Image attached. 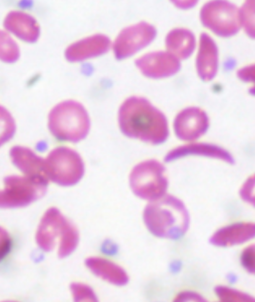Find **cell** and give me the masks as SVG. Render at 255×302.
I'll list each match as a JSON object with an SVG mask.
<instances>
[{
	"mask_svg": "<svg viewBox=\"0 0 255 302\" xmlns=\"http://www.w3.org/2000/svg\"><path fill=\"white\" fill-rule=\"evenodd\" d=\"M215 292L222 302H255V298L247 294L225 286H217Z\"/></svg>",
	"mask_w": 255,
	"mask_h": 302,
	"instance_id": "d6986e66",
	"label": "cell"
},
{
	"mask_svg": "<svg viewBox=\"0 0 255 302\" xmlns=\"http://www.w3.org/2000/svg\"><path fill=\"white\" fill-rule=\"evenodd\" d=\"M208 127V119L204 112L189 108L180 113L174 122L175 134L184 141H193L200 137Z\"/></svg>",
	"mask_w": 255,
	"mask_h": 302,
	"instance_id": "9c48e42d",
	"label": "cell"
},
{
	"mask_svg": "<svg viewBox=\"0 0 255 302\" xmlns=\"http://www.w3.org/2000/svg\"><path fill=\"white\" fill-rule=\"evenodd\" d=\"M201 18L205 26L222 37L236 34L242 26L240 9L225 0L207 3L202 10Z\"/></svg>",
	"mask_w": 255,
	"mask_h": 302,
	"instance_id": "52a82bcc",
	"label": "cell"
},
{
	"mask_svg": "<svg viewBox=\"0 0 255 302\" xmlns=\"http://www.w3.org/2000/svg\"><path fill=\"white\" fill-rule=\"evenodd\" d=\"M48 182L26 175L6 176L0 193V206L11 208L28 205L45 194Z\"/></svg>",
	"mask_w": 255,
	"mask_h": 302,
	"instance_id": "277c9868",
	"label": "cell"
},
{
	"mask_svg": "<svg viewBox=\"0 0 255 302\" xmlns=\"http://www.w3.org/2000/svg\"><path fill=\"white\" fill-rule=\"evenodd\" d=\"M181 268V263L179 261H175L170 265V270L172 273L179 272Z\"/></svg>",
	"mask_w": 255,
	"mask_h": 302,
	"instance_id": "484cf974",
	"label": "cell"
},
{
	"mask_svg": "<svg viewBox=\"0 0 255 302\" xmlns=\"http://www.w3.org/2000/svg\"><path fill=\"white\" fill-rule=\"evenodd\" d=\"M143 218L153 235L177 240L188 229L190 218L184 203L177 197L166 195L151 201L145 207Z\"/></svg>",
	"mask_w": 255,
	"mask_h": 302,
	"instance_id": "7a4b0ae2",
	"label": "cell"
},
{
	"mask_svg": "<svg viewBox=\"0 0 255 302\" xmlns=\"http://www.w3.org/2000/svg\"><path fill=\"white\" fill-rule=\"evenodd\" d=\"M4 26L7 30L26 42H34L39 35V26L36 20L22 11L9 12L4 19Z\"/></svg>",
	"mask_w": 255,
	"mask_h": 302,
	"instance_id": "4fadbf2b",
	"label": "cell"
},
{
	"mask_svg": "<svg viewBox=\"0 0 255 302\" xmlns=\"http://www.w3.org/2000/svg\"><path fill=\"white\" fill-rule=\"evenodd\" d=\"M11 246L10 238L7 231L2 227L0 230V258H4L10 251Z\"/></svg>",
	"mask_w": 255,
	"mask_h": 302,
	"instance_id": "7402d4cb",
	"label": "cell"
},
{
	"mask_svg": "<svg viewBox=\"0 0 255 302\" xmlns=\"http://www.w3.org/2000/svg\"><path fill=\"white\" fill-rule=\"evenodd\" d=\"M9 155L13 164L25 175L49 181L45 159L30 149L19 146L13 147Z\"/></svg>",
	"mask_w": 255,
	"mask_h": 302,
	"instance_id": "30bf717a",
	"label": "cell"
},
{
	"mask_svg": "<svg viewBox=\"0 0 255 302\" xmlns=\"http://www.w3.org/2000/svg\"><path fill=\"white\" fill-rule=\"evenodd\" d=\"M119 123L126 136L153 145L162 143L168 136L164 115L141 98H131L122 105Z\"/></svg>",
	"mask_w": 255,
	"mask_h": 302,
	"instance_id": "6da1fadb",
	"label": "cell"
},
{
	"mask_svg": "<svg viewBox=\"0 0 255 302\" xmlns=\"http://www.w3.org/2000/svg\"><path fill=\"white\" fill-rule=\"evenodd\" d=\"M70 291L75 302H96L97 298L93 290L88 285L74 283L70 285Z\"/></svg>",
	"mask_w": 255,
	"mask_h": 302,
	"instance_id": "ffe728a7",
	"label": "cell"
},
{
	"mask_svg": "<svg viewBox=\"0 0 255 302\" xmlns=\"http://www.w3.org/2000/svg\"><path fill=\"white\" fill-rule=\"evenodd\" d=\"M118 250L117 245L111 241L106 242L103 247L104 251L110 255L115 254Z\"/></svg>",
	"mask_w": 255,
	"mask_h": 302,
	"instance_id": "d4e9b609",
	"label": "cell"
},
{
	"mask_svg": "<svg viewBox=\"0 0 255 302\" xmlns=\"http://www.w3.org/2000/svg\"><path fill=\"white\" fill-rule=\"evenodd\" d=\"M241 261L243 266L247 271L255 274V244L244 250L241 254Z\"/></svg>",
	"mask_w": 255,
	"mask_h": 302,
	"instance_id": "44dd1931",
	"label": "cell"
},
{
	"mask_svg": "<svg viewBox=\"0 0 255 302\" xmlns=\"http://www.w3.org/2000/svg\"><path fill=\"white\" fill-rule=\"evenodd\" d=\"M79 239L77 229L68 220L59 241L58 249L59 257L63 258L70 255L77 246Z\"/></svg>",
	"mask_w": 255,
	"mask_h": 302,
	"instance_id": "2e32d148",
	"label": "cell"
},
{
	"mask_svg": "<svg viewBox=\"0 0 255 302\" xmlns=\"http://www.w3.org/2000/svg\"><path fill=\"white\" fill-rule=\"evenodd\" d=\"M49 180L64 186L76 184L84 173V165L80 155L65 147L53 150L45 159Z\"/></svg>",
	"mask_w": 255,
	"mask_h": 302,
	"instance_id": "8992f818",
	"label": "cell"
},
{
	"mask_svg": "<svg viewBox=\"0 0 255 302\" xmlns=\"http://www.w3.org/2000/svg\"><path fill=\"white\" fill-rule=\"evenodd\" d=\"M165 168L155 160H148L136 165L129 176L133 193L141 198L151 201L165 195L168 182Z\"/></svg>",
	"mask_w": 255,
	"mask_h": 302,
	"instance_id": "5b68a950",
	"label": "cell"
},
{
	"mask_svg": "<svg viewBox=\"0 0 255 302\" xmlns=\"http://www.w3.org/2000/svg\"><path fill=\"white\" fill-rule=\"evenodd\" d=\"M85 265L94 275L113 285L123 286L128 282V277L125 271L107 259L91 257L86 260Z\"/></svg>",
	"mask_w": 255,
	"mask_h": 302,
	"instance_id": "5bb4252c",
	"label": "cell"
},
{
	"mask_svg": "<svg viewBox=\"0 0 255 302\" xmlns=\"http://www.w3.org/2000/svg\"><path fill=\"white\" fill-rule=\"evenodd\" d=\"M68 220L55 207L47 209L38 226L35 239L39 247L45 251L52 250L59 241Z\"/></svg>",
	"mask_w": 255,
	"mask_h": 302,
	"instance_id": "ba28073f",
	"label": "cell"
},
{
	"mask_svg": "<svg viewBox=\"0 0 255 302\" xmlns=\"http://www.w3.org/2000/svg\"><path fill=\"white\" fill-rule=\"evenodd\" d=\"M242 25L246 33L255 39V0H247L240 9Z\"/></svg>",
	"mask_w": 255,
	"mask_h": 302,
	"instance_id": "ac0fdd59",
	"label": "cell"
},
{
	"mask_svg": "<svg viewBox=\"0 0 255 302\" xmlns=\"http://www.w3.org/2000/svg\"><path fill=\"white\" fill-rule=\"evenodd\" d=\"M176 302H205L204 298L199 294L192 291H184L179 293L175 298Z\"/></svg>",
	"mask_w": 255,
	"mask_h": 302,
	"instance_id": "cb8c5ba5",
	"label": "cell"
},
{
	"mask_svg": "<svg viewBox=\"0 0 255 302\" xmlns=\"http://www.w3.org/2000/svg\"><path fill=\"white\" fill-rule=\"evenodd\" d=\"M1 60L7 63L15 61L19 55L18 47L5 32L0 31V51Z\"/></svg>",
	"mask_w": 255,
	"mask_h": 302,
	"instance_id": "e0dca14e",
	"label": "cell"
},
{
	"mask_svg": "<svg viewBox=\"0 0 255 302\" xmlns=\"http://www.w3.org/2000/svg\"><path fill=\"white\" fill-rule=\"evenodd\" d=\"M241 195L244 200L255 206V181L246 184L241 190Z\"/></svg>",
	"mask_w": 255,
	"mask_h": 302,
	"instance_id": "603a6c76",
	"label": "cell"
},
{
	"mask_svg": "<svg viewBox=\"0 0 255 302\" xmlns=\"http://www.w3.org/2000/svg\"><path fill=\"white\" fill-rule=\"evenodd\" d=\"M218 49L214 41L207 35L203 34L198 58V68L200 75L206 80L212 79L218 69Z\"/></svg>",
	"mask_w": 255,
	"mask_h": 302,
	"instance_id": "9a60e30c",
	"label": "cell"
},
{
	"mask_svg": "<svg viewBox=\"0 0 255 302\" xmlns=\"http://www.w3.org/2000/svg\"><path fill=\"white\" fill-rule=\"evenodd\" d=\"M48 128L57 139L76 143L87 136L90 121L82 105L75 101L68 100L58 104L50 111Z\"/></svg>",
	"mask_w": 255,
	"mask_h": 302,
	"instance_id": "3957f363",
	"label": "cell"
},
{
	"mask_svg": "<svg viewBox=\"0 0 255 302\" xmlns=\"http://www.w3.org/2000/svg\"><path fill=\"white\" fill-rule=\"evenodd\" d=\"M255 237V223L240 222L219 229L211 236L210 242L217 246L228 247L242 244Z\"/></svg>",
	"mask_w": 255,
	"mask_h": 302,
	"instance_id": "7c38bea8",
	"label": "cell"
},
{
	"mask_svg": "<svg viewBox=\"0 0 255 302\" xmlns=\"http://www.w3.org/2000/svg\"><path fill=\"white\" fill-rule=\"evenodd\" d=\"M109 45L110 41L106 36L96 34L70 45L66 50L65 57L71 62L81 61L105 53Z\"/></svg>",
	"mask_w": 255,
	"mask_h": 302,
	"instance_id": "8fae6325",
	"label": "cell"
}]
</instances>
